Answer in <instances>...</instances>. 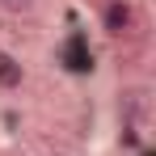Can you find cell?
Segmentation results:
<instances>
[{
  "label": "cell",
  "instance_id": "6da1fadb",
  "mask_svg": "<svg viewBox=\"0 0 156 156\" xmlns=\"http://www.w3.org/2000/svg\"><path fill=\"white\" fill-rule=\"evenodd\" d=\"M97 26H101L105 38H127L131 30H135V4L131 0H105Z\"/></svg>",
  "mask_w": 156,
  "mask_h": 156
},
{
  "label": "cell",
  "instance_id": "5b68a950",
  "mask_svg": "<svg viewBox=\"0 0 156 156\" xmlns=\"http://www.w3.org/2000/svg\"><path fill=\"white\" fill-rule=\"evenodd\" d=\"M135 156H156V148H152V144H139V148H135Z\"/></svg>",
  "mask_w": 156,
  "mask_h": 156
},
{
  "label": "cell",
  "instance_id": "7a4b0ae2",
  "mask_svg": "<svg viewBox=\"0 0 156 156\" xmlns=\"http://www.w3.org/2000/svg\"><path fill=\"white\" fill-rule=\"evenodd\" d=\"M21 89H26V63H21V55L0 47V93H21Z\"/></svg>",
  "mask_w": 156,
  "mask_h": 156
},
{
  "label": "cell",
  "instance_id": "8992f818",
  "mask_svg": "<svg viewBox=\"0 0 156 156\" xmlns=\"http://www.w3.org/2000/svg\"><path fill=\"white\" fill-rule=\"evenodd\" d=\"M51 156H68V152H51Z\"/></svg>",
  "mask_w": 156,
  "mask_h": 156
},
{
  "label": "cell",
  "instance_id": "3957f363",
  "mask_svg": "<svg viewBox=\"0 0 156 156\" xmlns=\"http://www.w3.org/2000/svg\"><path fill=\"white\" fill-rule=\"evenodd\" d=\"M118 139H122V148H131V152H135V148L144 144V135H139V122H122V135H118Z\"/></svg>",
  "mask_w": 156,
  "mask_h": 156
},
{
  "label": "cell",
  "instance_id": "277c9868",
  "mask_svg": "<svg viewBox=\"0 0 156 156\" xmlns=\"http://www.w3.org/2000/svg\"><path fill=\"white\" fill-rule=\"evenodd\" d=\"M34 0H0V9H30Z\"/></svg>",
  "mask_w": 156,
  "mask_h": 156
}]
</instances>
